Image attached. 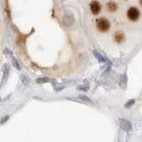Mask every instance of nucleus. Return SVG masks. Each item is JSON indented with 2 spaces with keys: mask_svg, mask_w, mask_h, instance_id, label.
<instances>
[{
  "mask_svg": "<svg viewBox=\"0 0 142 142\" xmlns=\"http://www.w3.org/2000/svg\"><path fill=\"white\" fill-rule=\"evenodd\" d=\"M119 125H120V127H121L122 130H123L124 131H131V129H132L131 123L126 119H120Z\"/></svg>",
  "mask_w": 142,
  "mask_h": 142,
  "instance_id": "obj_3",
  "label": "nucleus"
},
{
  "mask_svg": "<svg viewBox=\"0 0 142 142\" xmlns=\"http://www.w3.org/2000/svg\"><path fill=\"white\" fill-rule=\"evenodd\" d=\"M79 90H84V91H87L88 90V86H85V85H80L78 86Z\"/></svg>",
  "mask_w": 142,
  "mask_h": 142,
  "instance_id": "obj_15",
  "label": "nucleus"
},
{
  "mask_svg": "<svg viewBox=\"0 0 142 142\" xmlns=\"http://www.w3.org/2000/svg\"><path fill=\"white\" fill-rule=\"evenodd\" d=\"M107 9L108 10L109 12H115L117 9V5L115 4V2H108L107 4Z\"/></svg>",
  "mask_w": 142,
  "mask_h": 142,
  "instance_id": "obj_6",
  "label": "nucleus"
},
{
  "mask_svg": "<svg viewBox=\"0 0 142 142\" xmlns=\"http://www.w3.org/2000/svg\"><path fill=\"white\" fill-rule=\"evenodd\" d=\"M51 82V79L48 77H41V78L37 79V83L38 84H44V83H49Z\"/></svg>",
  "mask_w": 142,
  "mask_h": 142,
  "instance_id": "obj_9",
  "label": "nucleus"
},
{
  "mask_svg": "<svg viewBox=\"0 0 142 142\" xmlns=\"http://www.w3.org/2000/svg\"><path fill=\"white\" fill-rule=\"evenodd\" d=\"M97 27H98L99 30H100L101 32H106L109 29L110 23L105 18H100V19L97 20Z\"/></svg>",
  "mask_w": 142,
  "mask_h": 142,
  "instance_id": "obj_1",
  "label": "nucleus"
},
{
  "mask_svg": "<svg viewBox=\"0 0 142 142\" xmlns=\"http://www.w3.org/2000/svg\"><path fill=\"white\" fill-rule=\"evenodd\" d=\"M139 4H140V6H142V0H139Z\"/></svg>",
  "mask_w": 142,
  "mask_h": 142,
  "instance_id": "obj_17",
  "label": "nucleus"
},
{
  "mask_svg": "<svg viewBox=\"0 0 142 142\" xmlns=\"http://www.w3.org/2000/svg\"><path fill=\"white\" fill-rule=\"evenodd\" d=\"M90 8L92 13L93 14H95V15H97L100 12V10H101V6H100V3L98 1H92L90 5Z\"/></svg>",
  "mask_w": 142,
  "mask_h": 142,
  "instance_id": "obj_4",
  "label": "nucleus"
},
{
  "mask_svg": "<svg viewBox=\"0 0 142 142\" xmlns=\"http://www.w3.org/2000/svg\"><path fill=\"white\" fill-rule=\"evenodd\" d=\"M134 103H135V100H133V99H132V100H129V101L127 102V103H125L124 107H125L126 108H130V107H131V106H132Z\"/></svg>",
  "mask_w": 142,
  "mask_h": 142,
  "instance_id": "obj_13",
  "label": "nucleus"
},
{
  "mask_svg": "<svg viewBox=\"0 0 142 142\" xmlns=\"http://www.w3.org/2000/svg\"><path fill=\"white\" fill-rule=\"evenodd\" d=\"M4 68L6 69V70L4 71V79H5V78H6V77H7V76H8V72H9V67H8L7 64H6V65H5Z\"/></svg>",
  "mask_w": 142,
  "mask_h": 142,
  "instance_id": "obj_14",
  "label": "nucleus"
},
{
  "mask_svg": "<svg viewBox=\"0 0 142 142\" xmlns=\"http://www.w3.org/2000/svg\"><path fill=\"white\" fill-rule=\"evenodd\" d=\"M12 64H13V66H14L15 68H17V69H19V70H21V66H20V63L18 62V60H16L15 58H13L12 59Z\"/></svg>",
  "mask_w": 142,
  "mask_h": 142,
  "instance_id": "obj_10",
  "label": "nucleus"
},
{
  "mask_svg": "<svg viewBox=\"0 0 142 142\" xmlns=\"http://www.w3.org/2000/svg\"><path fill=\"white\" fill-rule=\"evenodd\" d=\"M75 21L73 14H66L63 17V24L65 26H71Z\"/></svg>",
  "mask_w": 142,
  "mask_h": 142,
  "instance_id": "obj_5",
  "label": "nucleus"
},
{
  "mask_svg": "<svg viewBox=\"0 0 142 142\" xmlns=\"http://www.w3.org/2000/svg\"><path fill=\"white\" fill-rule=\"evenodd\" d=\"M115 41H116L117 43H121V42H123V39H124V36H123V33L117 32L116 34H115Z\"/></svg>",
  "mask_w": 142,
  "mask_h": 142,
  "instance_id": "obj_7",
  "label": "nucleus"
},
{
  "mask_svg": "<svg viewBox=\"0 0 142 142\" xmlns=\"http://www.w3.org/2000/svg\"><path fill=\"white\" fill-rule=\"evenodd\" d=\"M93 53H94V55H95V57L97 58V60H98L100 62H107V59L104 58L101 54H100L99 52H94Z\"/></svg>",
  "mask_w": 142,
  "mask_h": 142,
  "instance_id": "obj_8",
  "label": "nucleus"
},
{
  "mask_svg": "<svg viewBox=\"0 0 142 142\" xmlns=\"http://www.w3.org/2000/svg\"><path fill=\"white\" fill-rule=\"evenodd\" d=\"M78 98L80 99V100H82L83 101L91 102L90 98H88V97H87L86 95H85V94H80V95H79V96H78Z\"/></svg>",
  "mask_w": 142,
  "mask_h": 142,
  "instance_id": "obj_11",
  "label": "nucleus"
},
{
  "mask_svg": "<svg viewBox=\"0 0 142 142\" xmlns=\"http://www.w3.org/2000/svg\"><path fill=\"white\" fill-rule=\"evenodd\" d=\"M7 119H8V116H6V118H3V119L1 120V122H0V123H4V121L6 122V120H7Z\"/></svg>",
  "mask_w": 142,
  "mask_h": 142,
  "instance_id": "obj_16",
  "label": "nucleus"
},
{
  "mask_svg": "<svg viewBox=\"0 0 142 142\" xmlns=\"http://www.w3.org/2000/svg\"><path fill=\"white\" fill-rule=\"evenodd\" d=\"M127 16L131 21H135L139 17V11L135 7H131L127 12Z\"/></svg>",
  "mask_w": 142,
  "mask_h": 142,
  "instance_id": "obj_2",
  "label": "nucleus"
},
{
  "mask_svg": "<svg viewBox=\"0 0 142 142\" xmlns=\"http://www.w3.org/2000/svg\"><path fill=\"white\" fill-rule=\"evenodd\" d=\"M120 85H123V88H125L126 86V78H125V76L123 75L120 78Z\"/></svg>",
  "mask_w": 142,
  "mask_h": 142,
  "instance_id": "obj_12",
  "label": "nucleus"
}]
</instances>
